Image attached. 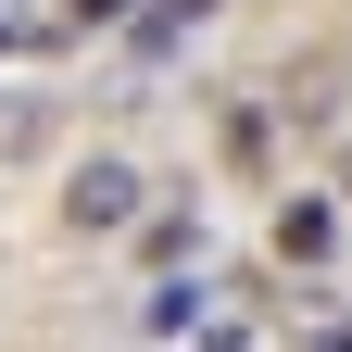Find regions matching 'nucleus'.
Segmentation results:
<instances>
[{
    "mask_svg": "<svg viewBox=\"0 0 352 352\" xmlns=\"http://www.w3.org/2000/svg\"><path fill=\"white\" fill-rule=\"evenodd\" d=\"M151 214V189H139V164H113V151H88L76 176H63V227L76 239H126Z\"/></svg>",
    "mask_w": 352,
    "mask_h": 352,
    "instance_id": "1",
    "label": "nucleus"
},
{
    "mask_svg": "<svg viewBox=\"0 0 352 352\" xmlns=\"http://www.w3.org/2000/svg\"><path fill=\"white\" fill-rule=\"evenodd\" d=\"M327 252H340V201L327 189H289L277 201V264H327Z\"/></svg>",
    "mask_w": 352,
    "mask_h": 352,
    "instance_id": "2",
    "label": "nucleus"
},
{
    "mask_svg": "<svg viewBox=\"0 0 352 352\" xmlns=\"http://www.w3.org/2000/svg\"><path fill=\"white\" fill-rule=\"evenodd\" d=\"M126 252H139L151 277H176V264L201 252V214H189V201H164V214H139V227H126Z\"/></svg>",
    "mask_w": 352,
    "mask_h": 352,
    "instance_id": "3",
    "label": "nucleus"
},
{
    "mask_svg": "<svg viewBox=\"0 0 352 352\" xmlns=\"http://www.w3.org/2000/svg\"><path fill=\"white\" fill-rule=\"evenodd\" d=\"M289 113L327 126V113H340V63H302V76H289Z\"/></svg>",
    "mask_w": 352,
    "mask_h": 352,
    "instance_id": "4",
    "label": "nucleus"
},
{
    "mask_svg": "<svg viewBox=\"0 0 352 352\" xmlns=\"http://www.w3.org/2000/svg\"><path fill=\"white\" fill-rule=\"evenodd\" d=\"M51 38H63V25H25L13 0H0V63H25V51H51Z\"/></svg>",
    "mask_w": 352,
    "mask_h": 352,
    "instance_id": "5",
    "label": "nucleus"
},
{
    "mask_svg": "<svg viewBox=\"0 0 352 352\" xmlns=\"http://www.w3.org/2000/svg\"><path fill=\"white\" fill-rule=\"evenodd\" d=\"M126 0H63V38H88V25H113Z\"/></svg>",
    "mask_w": 352,
    "mask_h": 352,
    "instance_id": "6",
    "label": "nucleus"
},
{
    "mask_svg": "<svg viewBox=\"0 0 352 352\" xmlns=\"http://www.w3.org/2000/svg\"><path fill=\"white\" fill-rule=\"evenodd\" d=\"M201 352H264V340H252V327L227 315V327H201Z\"/></svg>",
    "mask_w": 352,
    "mask_h": 352,
    "instance_id": "7",
    "label": "nucleus"
},
{
    "mask_svg": "<svg viewBox=\"0 0 352 352\" xmlns=\"http://www.w3.org/2000/svg\"><path fill=\"white\" fill-rule=\"evenodd\" d=\"M302 352H352V327H315V340H302Z\"/></svg>",
    "mask_w": 352,
    "mask_h": 352,
    "instance_id": "8",
    "label": "nucleus"
}]
</instances>
